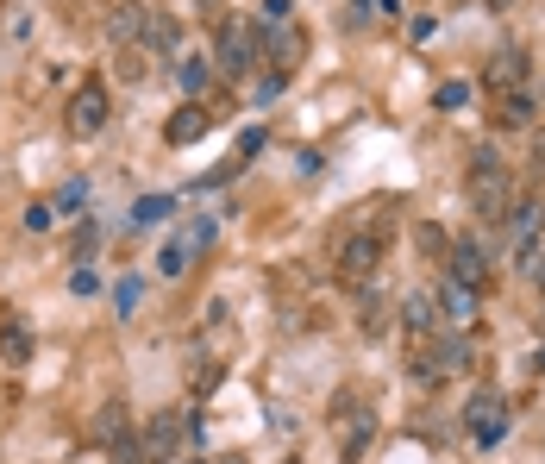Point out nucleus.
I'll list each match as a JSON object with an SVG mask.
<instances>
[{"label":"nucleus","mask_w":545,"mask_h":464,"mask_svg":"<svg viewBox=\"0 0 545 464\" xmlns=\"http://www.w3.org/2000/svg\"><path fill=\"white\" fill-rule=\"evenodd\" d=\"M470 201H477V214L489 220V226H502V214L514 207V176H508V164L495 151H477L470 157Z\"/></svg>","instance_id":"1"},{"label":"nucleus","mask_w":545,"mask_h":464,"mask_svg":"<svg viewBox=\"0 0 545 464\" xmlns=\"http://www.w3.org/2000/svg\"><path fill=\"white\" fill-rule=\"evenodd\" d=\"M113 120V101H107V82L94 76V82H82L76 95H69V107H63V126H69V138H101V126Z\"/></svg>","instance_id":"2"},{"label":"nucleus","mask_w":545,"mask_h":464,"mask_svg":"<svg viewBox=\"0 0 545 464\" xmlns=\"http://www.w3.org/2000/svg\"><path fill=\"white\" fill-rule=\"evenodd\" d=\"M464 427L477 446H502V433H508V402H502V389H477V396L464 402Z\"/></svg>","instance_id":"3"},{"label":"nucleus","mask_w":545,"mask_h":464,"mask_svg":"<svg viewBox=\"0 0 545 464\" xmlns=\"http://www.w3.org/2000/svg\"><path fill=\"white\" fill-rule=\"evenodd\" d=\"M213 63H220V76H251V63H257V26L251 19H226Z\"/></svg>","instance_id":"4"},{"label":"nucleus","mask_w":545,"mask_h":464,"mask_svg":"<svg viewBox=\"0 0 545 464\" xmlns=\"http://www.w3.org/2000/svg\"><path fill=\"white\" fill-rule=\"evenodd\" d=\"M445 264H452V283H464L470 295H483L489 289V251L477 245V239H452V251H445Z\"/></svg>","instance_id":"5"},{"label":"nucleus","mask_w":545,"mask_h":464,"mask_svg":"<svg viewBox=\"0 0 545 464\" xmlns=\"http://www.w3.org/2000/svg\"><path fill=\"white\" fill-rule=\"evenodd\" d=\"M257 51H270V63H276V69H289V63L307 51V38H301L295 19H282V26H264V32H257Z\"/></svg>","instance_id":"6"},{"label":"nucleus","mask_w":545,"mask_h":464,"mask_svg":"<svg viewBox=\"0 0 545 464\" xmlns=\"http://www.w3.org/2000/svg\"><path fill=\"white\" fill-rule=\"evenodd\" d=\"M470 358H477V352H470V339H464V333H445V339L433 345V352L420 358V377H445V370H470Z\"/></svg>","instance_id":"7"},{"label":"nucleus","mask_w":545,"mask_h":464,"mask_svg":"<svg viewBox=\"0 0 545 464\" xmlns=\"http://www.w3.org/2000/svg\"><path fill=\"white\" fill-rule=\"evenodd\" d=\"M333 270H339V283H364V276L376 270V239H370V232H358V239H345V245H339Z\"/></svg>","instance_id":"8"},{"label":"nucleus","mask_w":545,"mask_h":464,"mask_svg":"<svg viewBox=\"0 0 545 464\" xmlns=\"http://www.w3.org/2000/svg\"><path fill=\"white\" fill-rule=\"evenodd\" d=\"M502 132H527L533 120H539V101L527 95V88H514V95H495V113H489Z\"/></svg>","instance_id":"9"},{"label":"nucleus","mask_w":545,"mask_h":464,"mask_svg":"<svg viewBox=\"0 0 545 464\" xmlns=\"http://www.w3.org/2000/svg\"><path fill=\"white\" fill-rule=\"evenodd\" d=\"M207 132H213V107H207V101H188L176 120L163 126V138H170V145H195V138H207Z\"/></svg>","instance_id":"10"},{"label":"nucleus","mask_w":545,"mask_h":464,"mask_svg":"<svg viewBox=\"0 0 545 464\" xmlns=\"http://www.w3.org/2000/svg\"><path fill=\"white\" fill-rule=\"evenodd\" d=\"M520 82H527V57H520V51H502V57L483 69V88H489V95H514Z\"/></svg>","instance_id":"11"},{"label":"nucleus","mask_w":545,"mask_h":464,"mask_svg":"<svg viewBox=\"0 0 545 464\" xmlns=\"http://www.w3.org/2000/svg\"><path fill=\"white\" fill-rule=\"evenodd\" d=\"M182 439H188V421H182V414H157V421L145 427V452H151V458H170Z\"/></svg>","instance_id":"12"},{"label":"nucleus","mask_w":545,"mask_h":464,"mask_svg":"<svg viewBox=\"0 0 545 464\" xmlns=\"http://www.w3.org/2000/svg\"><path fill=\"white\" fill-rule=\"evenodd\" d=\"M433 308H439V320H452V327H464V320L477 314V295H470L464 283H452V276H445V283H439V295H433Z\"/></svg>","instance_id":"13"},{"label":"nucleus","mask_w":545,"mask_h":464,"mask_svg":"<svg viewBox=\"0 0 545 464\" xmlns=\"http://www.w3.org/2000/svg\"><path fill=\"white\" fill-rule=\"evenodd\" d=\"M0 364H32V327L26 320H0Z\"/></svg>","instance_id":"14"},{"label":"nucleus","mask_w":545,"mask_h":464,"mask_svg":"<svg viewBox=\"0 0 545 464\" xmlns=\"http://www.w3.org/2000/svg\"><path fill=\"white\" fill-rule=\"evenodd\" d=\"M176 82H182V95H188V101H207V88H213V63H207V57H182V63H176Z\"/></svg>","instance_id":"15"},{"label":"nucleus","mask_w":545,"mask_h":464,"mask_svg":"<svg viewBox=\"0 0 545 464\" xmlns=\"http://www.w3.org/2000/svg\"><path fill=\"white\" fill-rule=\"evenodd\" d=\"M370 433H376V421H370V408H351V421L339 427V452H345V458H358V452L370 446Z\"/></svg>","instance_id":"16"},{"label":"nucleus","mask_w":545,"mask_h":464,"mask_svg":"<svg viewBox=\"0 0 545 464\" xmlns=\"http://www.w3.org/2000/svg\"><path fill=\"white\" fill-rule=\"evenodd\" d=\"M170 214H176V201H170V195H138V201H132V226H138V232L163 226Z\"/></svg>","instance_id":"17"},{"label":"nucleus","mask_w":545,"mask_h":464,"mask_svg":"<svg viewBox=\"0 0 545 464\" xmlns=\"http://www.w3.org/2000/svg\"><path fill=\"white\" fill-rule=\"evenodd\" d=\"M401 320H408V333H433L439 327V308H433V295H408V301H401Z\"/></svg>","instance_id":"18"},{"label":"nucleus","mask_w":545,"mask_h":464,"mask_svg":"<svg viewBox=\"0 0 545 464\" xmlns=\"http://www.w3.org/2000/svg\"><path fill=\"white\" fill-rule=\"evenodd\" d=\"M138 32H145V13H138V7H113V19H107V38H113V44H132Z\"/></svg>","instance_id":"19"},{"label":"nucleus","mask_w":545,"mask_h":464,"mask_svg":"<svg viewBox=\"0 0 545 464\" xmlns=\"http://www.w3.org/2000/svg\"><path fill=\"white\" fill-rule=\"evenodd\" d=\"M188 258H195V245H188V239H170V245L157 251V276H170V283H176V276L188 270Z\"/></svg>","instance_id":"20"},{"label":"nucleus","mask_w":545,"mask_h":464,"mask_svg":"<svg viewBox=\"0 0 545 464\" xmlns=\"http://www.w3.org/2000/svg\"><path fill=\"white\" fill-rule=\"evenodd\" d=\"M82 201H88V182H82V176H69V182H63V189L51 195V214H57V220H69V214H76V207H82Z\"/></svg>","instance_id":"21"},{"label":"nucleus","mask_w":545,"mask_h":464,"mask_svg":"<svg viewBox=\"0 0 545 464\" xmlns=\"http://www.w3.org/2000/svg\"><path fill=\"white\" fill-rule=\"evenodd\" d=\"M220 377H226V370L213 364V358H201L195 370H188V389H195V396H213V389H220Z\"/></svg>","instance_id":"22"},{"label":"nucleus","mask_w":545,"mask_h":464,"mask_svg":"<svg viewBox=\"0 0 545 464\" xmlns=\"http://www.w3.org/2000/svg\"><path fill=\"white\" fill-rule=\"evenodd\" d=\"M138 301H145V283H138V276H126V283L113 289V308H120V320H132V314H138Z\"/></svg>","instance_id":"23"},{"label":"nucleus","mask_w":545,"mask_h":464,"mask_svg":"<svg viewBox=\"0 0 545 464\" xmlns=\"http://www.w3.org/2000/svg\"><path fill=\"white\" fill-rule=\"evenodd\" d=\"M101 439H107V446H120V439H126V408L120 402L101 408Z\"/></svg>","instance_id":"24"},{"label":"nucleus","mask_w":545,"mask_h":464,"mask_svg":"<svg viewBox=\"0 0 545 464\" xmlns=\"http://www.w3.org/2000/svg\"><path fill=\"white\" fill-rule=\"evenodd\" d=\"M69 295H101V276H94L88 264H76L69 270Z\"/></svg>","instance_id":"25"},{"label":"nucleus","mask_w":545,"mask_h":464,"mask_svg":"<svg viewBox=\"0 0 545 464\" xmlns=\"http://www.w3.org/2000/svg\"><path fill=\"white\" fill-rule=\"evenodd\" d=\"M145 44H157V51H170V44H176V26H170V19H145Z\"/></svg>","instance_id":"26"},{"label":"nucleus","mask_w":545,"mask_h":464,"mask_svg":"<svg viewBox=\"0 0 545 464\" xmlns=\"http://www.w3.org/2000/svg\"><path fill=\"white\" fill-rule=\"evenodd\" d=\"M433 101H439L445 113H452V107H464V101H470V82H445V88H439Z\"/></svg>","instance_id":"27"},{"label":"nucleus","mask_w":545,"mask_h":464,"mask_svg":"<svg viewBox=\"0 0 545 464\" xmlns=\"http://www.w3.org/2000/svg\"><path fill=\"white\" fill-rule=\"evenodd\" d=\"M94 245H101V226L88 220V226L76 232V264H88V258H94Z\"/></svg>","instance_id":"28"},{"label":"nucleus","mask_w":545,"mask_h":464,"mask_svg":"<svg viewBox=\"0 0 545 464\" xmlns=\"http://www.w3.org/2000/svg\"><path fill=\"white\" fill-rule=\"evenodd\" d=\"M44 226H57L51 201H32V207H26V232H44Z\"/></svg>","instance_id":"29"},{"label":"nucleus","mask_w":545,"mask_h":464,"mask_svg":"<svg viewBox=\"0 0 545 464\" xmlns=\"http://www.w3.org/2000/svg\"><path fill=\"white\" fill-rule=\"evenodd\" d=\"M182 239H188V245H195V251H207V245H213V220H195V226H188V232H182Z\"/></svg>","instance_id":"30"},{"label":"nucleus","mask_w":545,"mask_h":464,"mask_svg":"<svg viewBox=\"0 0 545 464\" xmlns=\"http://www.w3.org/2000/svg\"><path fill=\"white\" fill-rule=\"evenodd\" d=\"M289 7H295V0H264V26H282V19H289ZM264 26H257V32H264Z\"/></svg>","instance_id":"31"},{"label":"nucleus","mask_w":545,"mask_h":464,"mask_svg":"<svg viewBox=\"0 0 545 464\" xmlns=\"http://www.w3.org/2000/svg\"><path fill=\"white\" fill-rule=\"evenodd\" d=\"M420 251H433V258H439V251H452V245H445L439 226H420Z\"/></svg>","instance_id":"32"},{"label":"nucleus","mask_w":545,"mask_h":464,"mask_svg":"<svg viewBox=\"0 0 545 464\" xmlns=\"http://www.w3.org/2000/svg\"><path fill=\"white\" fill-rule=\"evenodd\" d=\"M120 76H145V51H126L120 57Z\"/></svg>","instance_id":"33"},{"label":"nucleus","mask_w":545,"mask_h":464,"mask_svg":"<svg viewBox=\"0 0 545 464\" xmlns=\"http://www.w3.org/2000/svg\"><path fill=\"white\" fill-rule=\"evenodd\" d=\"M351 13H383V0H351Z\"/></svg>","instance_id":"34"},{"label":"nucleus","mask_w":545,"mask_h":464,"mask_svg":"<svg viewBox=\"0 0 545 464\" xmlns=\"http://www.w3.org/2000/svg\"><path fill=\"white\" fill-rule=\"evenodd\" d=\"M533 370H539V377H545V345H539V352H533Z\"/></svg>","instance_id":"35"},{"label":"nucleus","mask_w":545,"mask_h":464,"mask_svg":"<svg viewBox=\"0 0 545 464\" xmlns=\"http://www.w3.org/2000/svg\"><path fill=\"white\" fill-rule=\"evenodd\" d=\"M213 464H245V458H239V452H226V458H213Z\"/></svg>","instance_id":"36"},{"label":"nucleus","mask_w":545,"mask_h":464,"mask_svg":"<svg viewBox=\"0 0 545 464\" xmlns=\"http://www.w3.org/2000/svg\"><path fill=\"white\" fill-rule=\"evenodd\" d=\"M489 7H495V13H502V7H508V0H489Z\"/></svg>","instance_id":"37"},{"label":"nucleus","mask_w":545,"mask_h":464,"mask_svg":"<svg viewBox=\"0 0 545 464\" xmlns=\"http://www.w3.org/2000/svg\"><path fill=\"white\" fill-rule=\"evenodd\" d=\"M539 289H545V264H539Z\"/></svg>","instance_id":"38"},{"label":"nucleus","mask_w":545,"mask_h":464,"mask_svg":"<svg viewBox=\"0 0 545 464\" xmlns=\"http://www.w3.org/2000/svg\"><path fill=\"white\" fill-rule=\"evenodd\" d=\"M195 464H213V458H195Z\"/></svg>","instance_id":"39"},{"label":"nucleus","mask_w":545,"mask_h":464,"mask_svg":"<svg viewBox=\"0 0 545 464\" xmlns=\"http://www.w3.org/2000/svg\"><path fill=\"white\" fill-rule=\"evenodd\" d=\"M289 464H301V458H289Z\"/></svg>","instance_id":"40"}]
</instances>
